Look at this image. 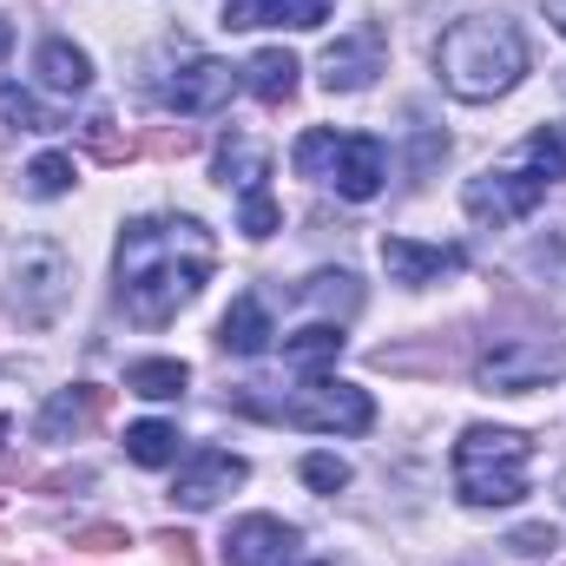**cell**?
<instances>
[{
  "mask_svg": "<svg viewBox=\"0 0 566 566\" xmlns=\"http://www.w3.org/2000/svg\"><path fill=\"white\" fill-rule=\"evenodd\" d=\"M218 264V244L198 218H133L119 231V303L126 316L158 329L171 323Z\"/></svg>",
  "mask_w": 566,
  "mask_h": 566,
  "instance_id": "obj_1",
  "label": "cell"
},
{
  "mask_svg": "<svg viewBox=\"0 0 566 566\" xmlns=\"http://www.w3.org/2000/svg\"><path fill=\"white\" fill-rule=\"evenodd\" d=\"M434 73L454 99H501L521 73H527V40L514 20L501 13H474V20H454L441 40H434Z\"/></svg>",
  "mask_w": 566,
  "mask_h": 566,
  "instance_id": "obj_2",
  "label": "cell"
},
{
  "mask_svg": "<svg viewBox=\"0 0 566 566\" xmlns=\"http://www.w3.org/2000/svg\"><path fill=\"white\" fill-rule=\"evenodd\" d=\"M527 468H534V448L527 434L514 428H468L454 441V488L461 501L474 507H507L527 494Z\"/></svg>",
  "mask_w": 566,
  "mask_h": 566,
  "instance_id": "obj_3",
  "label": "cell"
},
{
  "mask_svg": "<svg viewBox=\"0 0 566 566\" xmlns=\"http://www.w3.org/2000/svg\"><path fill=\"white\" fill-rule=\"evenodd\" d=\"M296 171L303 178H323V185H336L343 198H376L382 191V178H389V145L369 139V133H329V126H316V133H303L296 139Z\"/></svg>",
  "mask_w": 566,
  "mask_h": 566,
  "instance_id": "obj_4",
  "label": "cell"
},
{
  "mask_svg": "<svg viewBox=\"0 0 566 566\" xmlns=\"http://www.w3.org/2000/svg\"><path fill=\"white\" fill-rule=\"evenodd\" d=\"M238 409L271 416V422H290V428H329V434H363V428L376 422L369 389L336 382V376H303V389H290L283 402H258V396L238 389Z\"/></svg>",
  "mask_w": 566,
  "mask_h": 566,
  "instance_id": "obj_5",
  "label": "cell"
},
{
  "mask_svg": "<svg viewBox=\"0 0 566 566\" xmlns=\"http://www.w3.org/2000/svg\"><path fill=\"white\" fill-rule=\"evenodd\" d=\"M66 283H73V264L53 251V244H27L13 258V283H7V310L20 329H46L66 303Z\"/></svg>",
  "mask_w": 566,
  "mask_h": 566,
  "instance_id": "obj_6",
  "label": "cell"
},
{
  "mask_svg": "<svg viewBox=\"0 0 566 566\" xmlns=\"http://www.w3.org/2000/svg\"><path fill=\"white\" fill-rule=\"evenodd\" d=\"M238 86H244V73H238L231 60L191 53V60H178V66H171V80L158 86V99H165L171 113H191V119H198V113H218Z\"/></svg>",
  "mask_w": 566,
  "mask_h": 566,
  "instance_id": "obj_7",
  "label": "cell"
},
{
  "mask_svg": "<svg viewBox=\"0 0 566 566\" xmlns=\"http://www.w3.org/2000/svg\"><path fill=\"white\" fill-rule=\"evenodd\" d=\"M541 198H547V178H534L527 165H514V171H481V178H468V191H461L468 218H481V224H514V218H527Z\"/></svg>",
  "mask_w": 566,
  "mask_h": 566,
  "instance_id": "obj_8",
  "label": "cell"
},
{
  "mask_svg": "<svg viewBox=\"0 0 566 566\" xmlns=\"http://www.w3.org/2000/svg\"><path fill=\"white\" fill-rule=\"evenodd\" d=\"M566 369V349H547V343H494L481 356V382L494 396H527L541 382H554Z\"/></svg>",
  "mask_w": 566,
  "mask_h": 566,
  "instance_id": "obj_9",
  "label": "cell"
},
{
  "mask_svg": "<svg viewBox=\"0 0 566 566\" xmlns=\"http://www.w3.org/2000/svg\"><path fill=\"white\" fill-rule=\"evenodd\" d=\"M244 474H251V468H244L238 454H224V448H198V454H191V468L178 474L171 501H178V507H191V514H198V507H218L231 488H244Z\"/></svg>",
  "mask_w": 566,
  "mask_h": 566,
  "instance_id": "obj_10",
  "label": "cell"
},
{
  "mask_svg": "<svg viewBox=\"0 0 566 566\" xmlns=\"http://www.w3.org/2000/svg\"><path fill=\"white\" fill-rule=\"evenodd\" d=\"M382 264H389L396 283L422 290L434 277H454L468 264V251H454V244H416V238H382Z\"/></svg>",
  "mask_w": 566,
  "mask_h": 566,
  "instance_id": "obj_11",
  "label": "cell"
},
{
  "mask_svg": "<svg viewBox=\"0 0 566 566\" xmlns=\"http://www.w3.org/2000/svg\"><path fill=\"white\" fill-rule=\"evenodd\" d=\"M376 73H382V33L376 27H363V33H349L323 53V86L329 93H363Z\"/></svg>",
  "mask_w": 566,
  "mask_h": 566,
  "instance_id": "obj_12",
  "label": "cell"
},
{
  "mask_svg": "<svg viewBox=\"0 0 566 566\" xmlns=\"http://www.w3.org/2000/svg\"><path fill=\"white\" fill-rule=\"evenodd\" d=\"M106 402H113V389H99V382H80V389H60L46 409H40V422L33 434L40 441H73V434H86V428L106 416Z\"/></svg>",
  "mask_w": 566,
  "mask_h": 566,
  "instance_id": "obj_13",
  "label": "cell"
},
{
  "mask_svg": "<svg viewBox=\"0 0 566 566\" xmlns=\"http://www.w3.org/2000/svg\"><path fill=\"white\" fill-rule=\"evenodd\" d=\"M296 547V527H283L271 514H251L224 534V560L231 566H283V554Z\"/></svg>",
  "mask_w": 566,
  "mask_h": 566,
  "instance_id": "obj_14",
  "label": "cell"
},
{
  "mask_svg": "<svg viewBox=\"0 0 566 566\" xmlns=\"http://www.w3.org/2000/svg\"><path fill=\"white\" fill-rule=\"evenodd\" d=\"M336 0H224V27L251 33V27H323Z\"/></svg>",
  "mask_w": 566,
  "mask_h": 566,
  "instance_id": "obj_15",
  "label": "cell"
},
{
  "mask_svg": "<svg viewBox=\"0 0 566 566\" xmlns=\"http://www.w3.org/2000/svg\"><path fill=\"white\" fill-rule=\"evenodd\" d=\"M271 336H277V329H271V310H264V296H251V290H244V296L224 310V323H218V343H224L231 356H264Z\"/></svg>",
  "mask_w": 566,
  "mask_h": 566,
  "instance_id": "obj_16",
  "label": "cell"
},
{
  "mask_svg": "<svg viewBox=\"0 0 566 566\" xmlns=\"http://www.w3.org/2000/svg\"><path fill=\"white\" fill-rule=\"evenodd\" d=\"M218 178L251 198V191H264V178H271V151L258 139H244V133H231V139L218 145Z\"/></svg>",
  "mask_w": 566,
  "mask_h": 566,
  "instance_id": "obj_17",
  "label": "cell"
},
{
  "mask_svg": "<svg viewBox=\"0 0 566 566\" xmlns=\"http://www.w3.org/2000/svg\"><path fill=\"white\" fill-rule=\"evenodd\" d=\"M336 356H343V329H336V323H310V329L283 336V363H290L296 376H323Z\"/></svg>",
  "mask_w": 566,
  "mask_h": 566,
  "instance_id": "obj_18",
  "label": "cell"
},
{
  "mask_svg": "<svg viewBox=\"0 0 566 566\" xmlns=\"http://www.w3.org/2000/svg\"><path fill=\"white\" fill-rule=\"evenodd\" d=\"M296 73H303V66H296V53H283V46H264V53L244 66V86H251L264 106H283V99L296 93Z\"/></svg>",
  "mask_w": 566,
  "mask_h": 566,
  "instance_id": "obj_19",
  "label": "cell"
},
{
  "mask_svg": "<svg viewBox=\"0 0 566 566\" xmlns=\"http://www.w3.org/2000/svg\"><path fill=\"white\" fill-rule=\"evenodd\" d=\"M33 66H40V80H46L53 93H86V86H93V60H86L73 40H46Z\"/></svg>",
  "mask_w": 566,
  "mask_h": 566,
  "instance_id": "obj_20",
  "label": "cell"
},
{
  "mask_svg": "<svg viewBox=\"0 0 566 566\" xmlns=\"http://www.w3.org/2000/svg\"><path fill=\"white\" fill-rule=\"evenodd\" d=\"M185 382H191V369H185V363H165V356L126 369V389L145 396V402H178V396H185Z\"/></svg>",
  "mask_w": 566,
  "mask_h": 566,
  "instance_id": "obj_21",
  "label": "cell"
},
{
  "mask_svg": "<svg viewBox=\"0 0 566 566\" xmlns=\"http://www.w3.org/2000/svg\"><path fill=\"white\" fill-rule=\"evenodd\" d=\"M126 454H133L139 468H165V461H178V428L171 422H133L126 428Z\"/></svg>",
  "mask_w": 566,
  "mask_h": 566,
  "instance_id": "obj_22",
  "label": "cell"
},
{
  "mask_svg": "<svg viewBox=\"0 0 566 566\" xmlns=\"http://www.w3.org/2000/svg\"><path fill=\"white\" fill-rule=\"evenodd\" d=\"M521 165H527L534 178H547V185H554V178H566V133H560V126L527 133V139H521Z\"/></svg>",
  "mask_w": 566,
  "mask_h": 566,
  "instance_id": "obj_23",
  "label": "cell"
},
{
  "mask_svg": "<svg viewBox=\"0 0 566 566\" xmlns=\"http://www.w3.org/2000/svg\"><path fill=\"white\" fill-rule=\"evenodd\" d=\"M0 119L20 133H60V113H46L27 86H0Z\"/></svg>",
  "mask_w": 566,
  "mask_h": 566,
  "instance_id": "obj_24",
  "label": "cell"
},
{
  "mask_svg": "<svg viewBox=\"0 0 566 566\" xmlns=\"http://www.w3.org/2000/svg\"><path fill=\"white\" fill-rule=\"evenodd\" d=\"M296 296H303V303H323V310H343V316L363 303V290H356V277H349V271H316V277L303 283Z\"/></svg>",
  "mask_w": 566,
  "mask_h": 566,
  "instance_id": "obj_25",
  "label": "cell"
},
{
  "mask_svg": "<svg viewBox=\"0 0 566 566\" xmlns=\"http://www.w3.org/2000/svg\"><path fill=\"white\" fill-rule=\"evenodd\" d=\"M66 185H73V158H66V151H40V158L27 165V191H33V198H60Z\"/></svg>",
  "mask_w": 566,
  "mask_h": 566,
  "instance_id": "obj_26",
  "label": "cell"
},
{
  "mask_svg": "<svg viewBox=\"0 0 566 566\" xmlns=\"http://www.w3.org/2000/svg\"><path fill=\"white\" fill-rule=\"evenodd\" d=\"M303 481H310L316 494H336V488H349V461H336V454H310V461H303Z\"/></svg>",
  "mask_w": 566,
  "mask_h": 566,
  "instance_id": "obj_27",
  "label": "cell"
},
{
  "mask_svg": "<svg viewBox=\"0 0 566 566\" xmlns=\"http://www.w3.org/2000/svg\"><path fill=\"white\" fill-rule=\"evenodd\" d=\"M86 145H93V151H99V158H106V165H119V158H126V151H133V139H119V133H113V119H106V113H93V119H86Z\"/></svg>",
  "mask_w": 566,
  "mask_h": 566,
  "instance_id": "obj_28",
  "label": "cell"
},
{
  "mask_svg": "<svg viewBox=\"0 0 566 566\" xmlns=\"http://www.w3.org/2000/svg\"><path fill=\"white\" fill-rule=\"evenodd\" d=\"M238 231H244V238H271V231H277V205H271L264 191H251V198H244V218H238Z\"/></svg>",
  "mask_w": 566,
  "mask_h": 566,
  "instance_id": "obj_29",
  "label": "cell"
},
{
  "mask_svg": "<svg viewBox=\"0 0 566 566\" xmlns=\"http://www.w3.org/2000/svg\"><path fill=\"white\" fill-rule=\"evenodd\" d=\"M507 547H514V554H527V560H541V554H554V547H560V534H554V527H521Z\"/></svg>",
  "mask_w": 566,
  "mask_h": 566,
  "instance_id": "obj_30",
  "label": "cell"
},
{
  "mask_svg": "<svg viewBox=\"0 0 566 566\" xmlns=\"http://www.w3.org/2000/svg\"><path fill=\"white\" fill-rule=\"evenodd\" d=\"M73 547H86V554H113V547H126V527H80Z\"/></svg>",
  "mask_w": 566,
  "mask_h": 566,
  "instance_id": "obj_31",
  "label": "cell"
},
{
  "mask_svg": "<svg viewBox=\"0 0 566 566\" xmlns=\"http://www.w3.org/2000/svg\"><path fill=\"white\" fill-rule=\"evenodd\" d=\"M158 547H165V554H171L178 566H198V554H191L198 541H191V534H158Z\"/></svg>",
  "mask_w": 566,
  "mask_h": 566,
  "instance_id": "obj_32",
  "label": "cell"
},
{
  "mask_svg": "<svg viewBox=\"0 0 566 566\" xmlns=\"http://www.w3.org/2000/svg\"><path fill=\"white\" fill-rule=\"evenodd\" d=\"M547 20H554V27L566 33V0H547Z\"/></svg>",
  "mask_w": 566,
  "mask_h": 566,
  "instance_id": "obj_33",
  "label": "cell"
},
{
  "mask_svg": "<svg viewBox=\"0 0 566 566\" xmlns=\"http://www.w3.org/2000/svg\"><path fill=\"white\" fill-rule=\"evenodd\" d=\"M7 46H13V27H7V20H0V53H7Z\"/></svg>",
  "mask_w": 566,
  "mask_h": 566,
  "instance_id": "obj_34",
  "label": "cell"
},
{
  "mask_svg": "<svg viewBox=\"0 0 566 566\" xmlns=\"http://www.w3.org/2000/svg\"><path fill=\"white\" fill-rule=\"evenodd\" d=\"M7 434H13V422H7V416H0V441H7Z\"/></svg>",
  "mask_w": 566,
  "mask_h": 566,
  "instance_id": "obj_35",
  "label": "cell"
}]
</instances>
